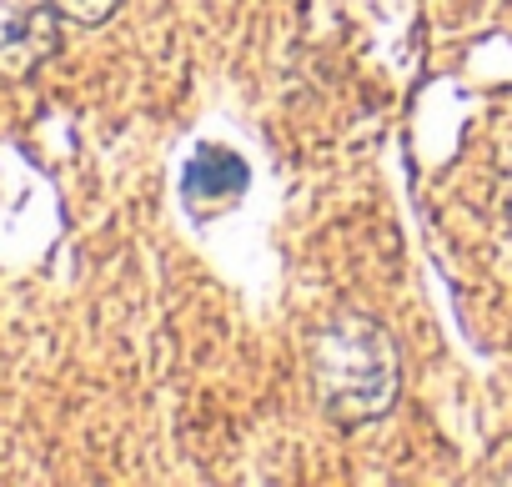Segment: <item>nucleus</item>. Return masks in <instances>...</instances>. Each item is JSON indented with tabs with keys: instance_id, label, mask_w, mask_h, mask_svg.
Here are the masks:
<instances>
[{
	"instance_id": "nucleus-1",
	"label": "nucleus",
	"mask_w": 512,
	"mask_h": 487,
	"mask_svg": "<svg viewBox=\"0 0 512 487\" xmlns=\"http://www.w3.org/2000/svg\"><path fill=\"white\" fill-rule=\"evenodd\" d=\"M312 392L337 422H377L402 387V357L382 322L362 312L332 317L312 337Z\"/></svg>"
},
{
	"instance_id": "nucleus-2",
	"label": "nucleus",
	"mask_w": 512,
	"mask_h": 487,
	"mask_svg": "<svg viewBox=\"0 0 512 487\" xmlns=\"http://www.w3.org/2000/svg\"><path fill=\"white\" fill-rule=\"evenodd\" d=\"M61 11L51 0H0V76H31L56 51Z\"/></svg>"
},
{
	"instance_id": "nucleus-3",
	"label": "nucleus",
	"mask_w": 512,
	"mask_h": 487,
	"mask_svg": "<svg viewBox=\"0 0 512 487\" xmlns=\"http://www.w3.org/2000/svg\"><path fill=\"white\" fill-rule=\"evenodd\" d=\"M246 191V161L226 146H196L186 161V201L196 211H216Z\"/></svg>"
},
{
	"instance_id": "nucleus-4",
	"label": "nucleus",
	"mask_w": 512,
	"mask_h": 487,
	"mask_svg": "<svg viewBox=\"0 0 512 487\" xmlns=\"http://www.w3.org/2000/svg\"><path fill=\"white\" fill-rule=\"evenodd\" d=\"M51 6L61 11V21H76V26H101L116 16L121 0H51Z\"/></svg>"
}]
</instances>
